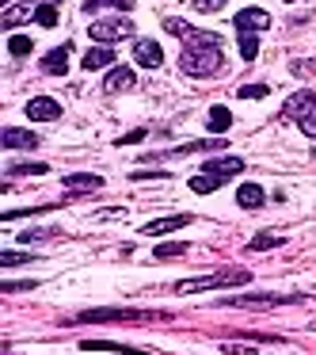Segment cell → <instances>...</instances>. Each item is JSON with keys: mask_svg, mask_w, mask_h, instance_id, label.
<instances>
[{"mask_svg": "<svg viewBox=\"0 0 316 355\" xmlns=\"http://www.w3.org/2000/svg\"><path fill=\"white\" fill-rule=\"evenodd\" d=\"M35 12H39V4H31V0H27V4H12L8 12H4V16H0V24L8 27H19V24H27V19H35Z\"/></svg>", "mask_w": 316, "mask_h": 355, "instance_id": "obj_17", "label": "cell"}, {"mask_svg": "<svg viewBox=\"0 0 316 355\" xmlns=\"http://www.w3.org/2000/svg\"><path fill=\"white\" fill-rule=\"evenodd\" d=\"M103 8L130 12V8H133V0H84V12H88V16H95V12H103Z\"/></svg>", "mask_w": 316, "mask_h": 355, "instance_id": "obj_23", "label": "cell"}, {"mask_svg": "<svg viewBox=\"0 0 316 355\" xmlns=\"http://www.w3.org/2000/svg\"><path fill=\"white\" fill-rule=\"evenodd\" d=\"M8 176H46V164L42 161H24V164H12Z\"/></svg>", "mask_w": 316, "mask_h": 355, "instance_id": "obj_26", "label": "cell"}, {"mask_svg": "<svg viewBox=\"0 0 316 355\" xmlns=\"http://www.w3.org/2000/svg\"><path fill=\"white\" fill-rule=\"evenodd\" d=\"M57 4H62V0H42L39 12H35V24H42V27H57Z\"/></svg>", "mask_w": 316, "mask_h": 355, "instance_id": "obj_24", "label": "cell"}, {"mask_svg": "<svg viewBox=\"0 0 316 355\" xmlns=\"http://www.w3.org/2000/svg\"><path fill=\"white\" fill-rule=\"evenodd\" d=\"M225 352L229 355H259L255 347H248V344H225Z\"/></svg>", "mask_w": 316, "mask_h": 355, "instance_id": "obj_35", "label": "cell"}, {"mask_svg": "<svg viewBox=\"0 0 316 355\" xmlns=\"http://www.w3.org/2000/svg\"><path fill=\"white\" fill-rule=\"evenodd\" d=\"M164 31L176 35V39H191V35L198 31V27H191L187 19H164Z\"/></svg>", "mask_w": 316, "mask_h": 355, "instance_id": "obj_28", "label": "cell"}, {"mask_svg": "<svg viewBox=\"0 0 316 355\" xmlns=\"http://www.w3.org/2000/svg\"><path fill=\"white\" fill-rule=\"evenodd\" d=\"M111 62H115L111 46H92V50L84 54V62H80V65H84L88 73H95V69H111Z\"/></svg>", "mask_w": 316, "mask_h": 355, "instance_id": "obj_18", "label": "cell"}, {"mask_svg": "<svg viewBox=\"0 0 316 355\" xmlns=\"http://www.w3.org/2000/svg\"><path fill=\"white\" fill-rule=\"evenodd\" d=\"M141 138H145V130H130V134L118 138V146H133V141H141Z\"/></svg>", "mask_w": 316, "mask_h": 355, "instance_id": "obj_36", "label": "cell"}, {"mask_svg": "<svg viewBox=\"0 0 316 355\" xmlns=\"http://www.w3.org/2000/svg\"><path fill=\"white\" fill-rule=\"evenodd\" d=\"M225 149V138H214V141H187V146L171 149V157H187V153H221Z\"/></svg>", "mask_w": 316, "mask_h": 355, "instance_id": "obj_19", "label": "cell"}, {"mask_svg": "<svg viewBox=\"0 0 316 355\" xmlns=\"http://www.w3.org/2000/svg\"><path fill=\"white\" fill-rule=\"evenodd\" d=\"M133 62H138L141 69H156V65L164 62L160 42H153V39H138V42H133Z\"/></svg>", "mask_w": 316, "mask_h": 355, "instance_id": "obj_9", "label": "cell"}, {"mask_svg": "<svg viewBox=\"0 0 316 355\" xmlns=\"http://www.w3.org/2000/svg\"><path fill=\"white\" fill-rule=\"evenodd\" d=\"M31 252H0V268H19V263H31Z\"/></svg>", "mask_w": 316, "mask_h": 355, "instance_id": "obj_31", "label": "cell"}, {"mask_svg": "<svg viewBox=\"0 0 316 355\" xmlns=\"http://www.w3.org/2000/svg\"><path fill=\"white\" fill-rule=\"evenodd\" d=\"M31 46H35V42L27 39V35H12V39H8V54L12 58H27V54H31Z\"/></svg>", "mask_w": 316, "mask_h": 355, "instance_id": "obj_29", "label": "cell"}, {"mask_svg": "<svg viewBox=\"0 0 316 355\" xmlns=\"http://www.w3.org/2000/svg\"><path fill=\"white\" fill-rule=\"evenodd\" d=\"M183 252H187V245H156L153 248L156 260H176V256H183Z\"/></svg>", "mask_w": 316, "mask_h": 355, "instance_id": "obj_32", "label": "cell"}, {"mask_svg": "<svg viewBox=\"0 0 316 355\" xmlns=\"http://www.w3.org/2000/svg\"><path fill=\"white\" fill-rule=\"evenodd\" d=\"M263 199H267V195H263V187L259 184H240V191H236V202L244 210H255V207H263Z\"/></svg>", "mask_w": 316, "mask_h": 355, "instance_id": "obj_20", "label": "cell"}, {"mask_svg": "<svg viewBox=\"0 0 316 355\" xmlns=\"http://www.w3.org/2000/svg\"><path fill=\"white\" fill-rule=\"evenodd\" d=\"M210 130H214V134H225V130H229V126H232V115H229V107H221V103H217V107H210Z\"/></svg>", "mask_w": 316, "mask_h": 355, "instance_id": "obj_22", "label": "cell"}, {"mask_svg": "<svg viewBox=\"0 0 316 355\" xmlns=\"http://www.w3.org/2000/svg\"><path fill=\"white\" fill-rule=\"evenodd\" d=\"M301 130H305V134H308V138H316V115H308V119H305V123H301Z\"/></svg>", "mask_w": 316, "mask_h": 355, "instance_id": "obj_38", "label": "cell"}, {"mask_svg": "<svg viewBox=\"0 0 316 355\" xmlns=\"http://www.w3.org/2000/svg\"><path fill=\"white\" fill-rule=\"evenodd\" d=\"M255 54H259V35L240 31V58H244V62H255Z\"/></svg>", "mask_w": 316, "mask_h": 355, "instance_id": "obj_27", "label": "cell"}, {"mask_svg": "<svg viewBox=\"0 0 316 355\" xmlns=\"http://www.w3.org/2000/svg\"><path fill=\"white\" fill-rule=\"evenodd\" d=\"M31 286H35V283H4L0 291H4V294H16V291H31Z\"/></svg>", "mask_w": 316, "mask_h": 355, "instance_id": "obj_37", "label": "cell"}, {"mask_svg": "<svg viewBox=\"0 0 316 355\" xmlns=\"http://www.w3.org/2000/svg\"><path fill=\"white\" fill-rule=\"evenodd\" d=\"M202 172H206V176H217V180H229V176H236V172H244V161H240V157H210Z\"/></svg>", "mask_w": 316, "mask_h": 355, "instance_id": "obj_13", "label": "cell"}, {"mask_svg": "<svg viewBox=\"0 0 316 355\" xmlns=\"http://www.w3.org/2000/svg\"><path fill=\"white\" fill-rule=\"evenodd\" d=\"M138 85V77H133L130 65H115V69H107V80H103V92L118 96V92H130V88Z\"/></svg>", "mask_w": 316, "mask_h": 355, "instance_id": "obj_10", "label": "cell"}, {"mask_svg": "<svg viewBox=\"0 0 316 355\" xmlns=\"http://www.w3.org/2000/svg\"><path fill=\"white\" fill-rule=\"evenodd\" d=\"M267 27H270V12H263V8H244V12H236V31L259 35V31H267Z\"/></svg>", "mask_w": 316, "mask_h": 355, "instance_id": "obj_8", "label": "cell"}, {"mask_svg": "<svg viewBox=\"0 0 316 355\" xmlns=\"http://www.w3.org/2000/svg\"><path fill=\"white\" fill-rule=\"evenodd\" d=\"M80 352H115V355H153L149 347H130L115 340H80Z\"/></svg>", "mask_w": 316, "mask_h": 355, "instance_id": "obj_12", "label": "cell"}, {"mask_svg": "<svg viewBox=\"0 0 316 355\" xmlns=\"http://www.w3.org/2000/svg\"><path fill=\"white\" fill-rule=\"evenodd\" d=\"M313 107H316V92L301 88V92H293L290 100L282 103V119H297V123H305V119L313 115Z\"/></svg>", "mask_w": 316, "mask_h": 355, "instance_id": "obj_6", "label": "cell"}, {"mask_svg": "<svg viewBox=\"0 0 316 355\" xmlns=\"http://www.w3.org/2000/svg\"><path fill=\"white\" fill-rule=\"evenodd\" d=\"M221 184H225V180L206 176V172H202V176H194V180H191V191H194V195H210V191H217Z\"/></svg>", "mask_w": 316, "mask_h": 355, "instance_id": "obj_25", "label": "cell"}, {"mask_svg": "<svg viewBox=\"0 0 316 355\" xmlns=\"http://www.w3.org/2000/svg\"><path fill=\"white\" fill-rule=\"evenodd\" d=\"M57 230H27L24 237H19V245H35V241H46V237H54Z\"/></svg>", "mask_w": 316, "mask_h": 355, "instance_id": "obj_33", "label": "cell"}, {"mask_svg": "<svg viewBox=\"0 0 316 355\" xmlns=\"http://www.w3.org/2000/svg\"><path fill=\"white\" fill-rule=\"evenodd\" d=\"M286 302H301V294H240V298H225L221 306H240V309H267V306H286Z\"/></svg>", "mask_w": 316, "mask_h": 355, "instance_id": "obj_5", "label": "cell"}, {"mask_svg": "<svg viewBox=\"0 0 316 355\" xmlns=\"http://www.w3.org/2000/svg\"><path fill=\"white\" fill-rule=\"evenodd\" d=\"M290 4H293V0H290Z\"/></svg>", "mask_w": 316, "mask_h": 355, "instance_id": "obj_40", "label": "cell"}, {"mask_svg": "<svg viewBox=\"0 0 316 355\" xmlns=\"http://www.w3.org/2000/svg\"><path fill=\"white\" fill-rule=\"evenodd\" d=\"M225 62V46L221 35L214 31H194L191 39H183V54H179V65H183L187 77H214Z\"/></svg>", "mask_w": 316, "mask_h": 355, "instance_id": "obj_1", "label": "cell"}, {"mask_svg": "<svg viewBox=\"0 0 316 355\" xmlns=\"http://www.w3.org/2000/svg\"><path fill=\"white\" fill-rule=\"evenodd\" d=\"M267 92H270L267 85H240L236 88V100H263Z\"/></svg>", "mask_w": 316, "mask_h": 355, "instance_id": "obj_30", "label": "cell"}, {"mask_svg": "<svg viewBox=\"0 0 316 355\" xmlns=\"http://www.w3.org/2000/svg\"><path fill=\"white\" fill-rule=\"evenodd\" d=\"M278 245H286V237L282 233H270V230H263V233H255L252 237V252H267V248H278Z\"/></svg>", "mask_w": 316, "mask_h": 355, "instance_id": "obj_21", "label": "cell"}, {"mask_svg": "<svg viewBox=\"0 0 316 355\" xmlns=\"http://www.w3.org/2000/svg\"><path fill=\"white\" fill-rule=\"evenodd\" d=\"M313 329H316V321H313Z\"/></svg>", "mask_w": 316, "mask_h": 355, "instance_id": "obj_39", "label": "cell"}, {"mask_svg": "<svg viewBox=\"0 0 316 355\" xmlns=\"http://www.w3.org/2000/svg\"><path fill=\"white\" fill-rule=\"evenodd\" d=\"M252 283L244 268H229V271H214V275H198V279H179L171 291L176 294H202V291H225V286H244Z\"/></svg>", "mask_w": 316, "mask_h": 355, "instance_id": "obj_2", "label": "cell"}, {"mask_svg": "<svg viewBox=\"0 0 316 355\" xmlns=\"http://www.w3.org/2000/svg\"><path fill=\"white\" fill-rule=\"evenodd\" d=\"M168 313L160 309H133V306H100V309H84L77 313V321H92V324H122V321H164Z\"/></svg>", "mask_w": 316, "mask_h": 355, "instance_id": "obj_3", "label": "cell"}, {"mask_svg": "<svg viewBox=\"0 0 316 355\" xmlns=\"http://www.w3.org/2000/svg\"><path fill=\"white\" fill-rule=\"evenodd\" d=\"M183 225H191V214H168V218H156V222H145L141 233H145V237H164V233L183 230Z\"/></svg>", "mask_w": 316, "mask_h": 355, "instance_id": "obj_11", "label": "cell"}, {"mask_svg": "<svg viewBox=\"0 0 316 355\" xmlns=\"http://www.w3.org/2000/svg\"><path fill=\"white\" fill-rule=\"evenodd\" d=\"M100 187H103V176H95V172L65 176V191H69V195H88V191H100Z\"/></svg>", "mask_w": 316, "mask_h": 355, "instance_id": "obj_15", "label": "cell"}, {"mask_svg": "<svg viewBox=\"0 0 316 355\" xmlns=\"http://www.w3.org/2000/svg\"><path fill=\"white\" fill-rule=\"evenodd\" d=\"M27 119H31V123H57V119H62V103L50 100V96H35V100L27 103Z\"/></svg>", "mask_w": 316, "mask_h": 355, "instance_id": "obj_7", "label": "cell"}, {"mask_svg": "<svg viewBox=\"0 0 316 355\" xmlns=\"http://www.w3.org/2000/svg\"><path fill=\"white\" fill-rule=\"evenodd\" d=\"M69 54H73V46H69V42H62L57 50H50V54L42 58V69H46L50 77H62V73L69 69Z\"/></svg>", "mask_w": 316, "mask_h": 355, "instance_id": "obj_16", "label": "cell"}, {"mask_svg": "<svg viewBox=\"0 0 316 355\" xmlns=\"http://www.w3.org/2000/svg\"><path fill=\"white\" fill-rule=\"evenodd\" d=\"M0 141H4V149H39V134L19 130V126H4Z\"/></svg>", "mask_w": 316, "mask_h": 355, "instance_id": "obj_14", "label": "cell"}, {"mask_svg": "<svg viewBox=\"0 0 316 355\" xmlns=\"http://www.w3.org/2000/svg\"><path fill=\"white\" fill-rule=\"evenodd\" d=\"M191 4H194L198 12H221V8H225V0H191Z\"/></svg>", "mask_w": 316, "mask_h": 355, "instance_id": "obj_34", "label": "cell"}, {"mask_svg": "<svg viewBox=\"0 0 316 355\" xmlns=\"http://www.w3.org/2000/svg\"><path fill=\"white\" fill-rule=\"evenodd\" d=\"M88 35H92L100 46H111V42L130 39V35H133V24H130V19H122V16H115V19H95Z\"/></svg>", "mask_w": 316, "mask_h": 355, "instance_id": "obj_4", "label": "cell"}]
</instances>
